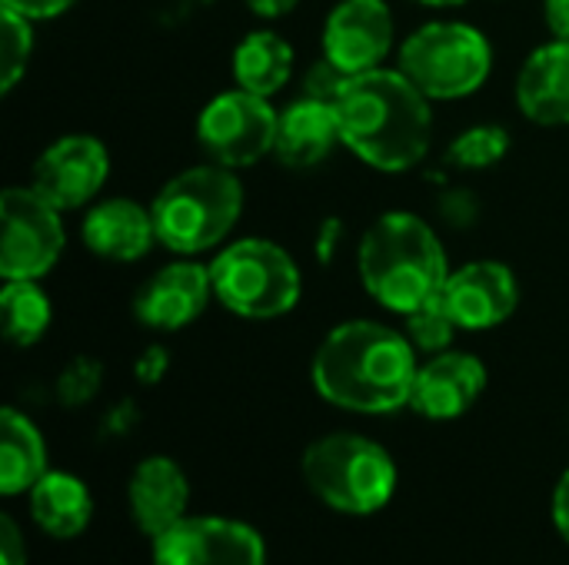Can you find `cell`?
Returning <instances> with one entry per match:
<instances>
[{"label":"cell","mask_w":569,"mask_h":565,"mask_svg":"<svg viewBox=\"0 0 569 565\" xmlns=\"http://www.w3.org/2000/svg\"><path fill=\"white\" fill-rule=\"evenodd\" d=\"M63 210L33 186H7L0 196V276L43 280L63 256Z\"/></svg>","instance_id":"obj_8"},{"label":"cell","mask_w":569,"mask_h":565,"mask_svg":"<svg viewBox=\"0 0 569 565\" xmlns=\"http://www.w3.org/2000/svg\"><path fill=\"white\" fill-rule=\"evenodd\" d=\"M30 553H27V536L20 529V523L13 516H0V565H27Z\"/></svg>","instance_id":"obj_30"},{"label":"cell","mask_w":569,"mask_h":565,"mask_svg":"<svg viewBox=\"0 0 569 565\" xmlns=\"http://www.w3.org/2000/svg\"><path fill=\"white\" fill-rule=\"evenodd\" d=\"M210 276L217 303L243 320H280L303 296L297 260L267 236L223 243L210 260Z\"/></svg>","instance_id":"obj_6"},{"label":"cell","mask_w":569,"mask_h":565,"mask_svg":"<svg viewBox=\"0 0 569 565\" xmlns=\"http://www.w3.org/2000/svg\"><path fill=\"white\" fill-rule=\"evenodd\" d=\"M293 63L297 53L290 47V40L277 30H250L237 47H233V83L260 93V97H273L280 93L290 77H293Z\"/></svg>","instance_id":"obj_22"},{"label":"cell","mask_w":569,"mask_h":565,"mask_svg":"<svg viewBox=\"0 0 569 565\" xmlns=\"http://www.w3.org/2000/svg\"><path fill=\"white\" fill-rule=\"evenodd\" d=\"M417 346L403 330L377 320H347L333 326L310 363L320 400L360 416H387L410 406L420 370Z\"/></svg>","instance_id":"obj_1"},{"label":"cell","mask_w":569,"mask_h":565,"mask_svg":"<svg viewBox=\"0 0 569 565\" xmlns=\"http://www.w3.org/2000/svg\"><path fill=\"white\" fill-rule=\"evenodd\" d=\"M247 7L263 20H280L287 13H293L300 7V0H247Z\"/></svg>","instance_id":"obj_36"},{"label":"cell","mask_w":569,"mask_h":565,"mask_svg":"<svg viewBox=\"0 0 569 565\" xmlns=\"http://www.w3.org/2000/svg\"><path fill=\"white\" fill-rule=\"evenodd\" d=\"M127 506L133 526L153 543L190 513V480L170 456H147L137 463L127 483Z\"/></svg>","instance_id":"obj_16"},{"label":"cell","mask_w":569,"mask_h":565,"mask_svg":"<svg viewBox=\"0 0 569 565\" xmlns=\"http://www.w3.org/2000/svg\"><path fill=\"white\" fill-rule=\"evenodd\" d=\"M170 373V353L163 346H147L137 360H133V376L143 386H157L163 376Z\"/></svg>","instance_id":"obj_31"},{"label":"cell","mask_w":569,"mask_h":565,"mask_svg":"<svg viewBox=\"0 0 569 565\" xmlns=\"http://www.w3.org/2000/svg\"><path fill=\"white\" fill-rule=\"evenodd\" d=\"M243 183L237 170L220 163H200L173 173L150 200L157 240L177 256L217 253L230 243L243 216Z\"/></svg>","instance_id":"obj_4"},{"label":"cell","mask_w":569,"mask_h":565,"mask_svg":"<svg viewBox=\"0 0 569 565\" xmlns=\"http://www.w3.org/2000/svg\"><path fill=\"white\" fill-rule=\"evenodd\" d=\"M0 313H3V336L10 346H33L47 336L53 323V306L40 280H3L0 290Z\"/></svg>","instance_id":"obj_23"},{"label":"cell","mask_w":569,"mask_h":565,"mask_svg":"<svg viewBox=\"0 0 569 565\" xmlns=\"http://www.w3.org/2000/svg\"><path fill=\"white\" fill-rule=\"evenodd\" d=\"M343 236H347V226L340 216H327L317 230V240H313V256L320 266H333L337 256H340V246H343Z\"/></svg>","instance_id":"obj_29"},{"label":"cell","mask_w":569,"mask_h":565,"mask_svg":"<svg viewBox=\"0 0 569 565\" xmlns=\"http://www.w3.org/2000/svg\"><path fill=\"white\" fill-rule=\"evenodd\" d=\"M210 300H217L210 263H200L197 256H180L140 283V290L133 293V316L147 330L177 333L197 323L207 313Z\"/></svg>","instance_id":"obj_13"},{"label":"cell","mask_w":569,"mask_h":565,"mask_svg":"<svg viewBox=\"0 0 569 565\" xmlns=\"http://www.w3.org/2000/svg\"><path fill=\"white\" fill-rule=\"evenodd\" d=\"M83 246L110 263H137L143 260L157 240V223L150 203H137L130 196H107L83 213L80 223Z\"/></svg>","instance_id":"obj_17"},{"label":"cell","mask_w":569,"mask_h":565,"mask_svg":"<svg viewBox=\"0 0 569 565\" xmlns=\"http://www.w3.org/2000/svg\"><path fill=\"white\" fill-rule=\"evenodd\" d=\"M133 423H137V410H133L130 403H117V406L107 413L103 430H107V433H127V430H133Z\"/></svg>","instance_id":"obj_37"},{"label":"cell","mask_w":569,"mask_h":565,"mask_svg":"<svg viewBox=\"0 0 569 565\" xmlns=\"http://www.w3.org/2000/svg\"><path fill=\"white\" fill-rule=\"evenodd\" d=\"M323 57L357 77L387 67L397 47V23L387 0H340L323 23Z\"/></svg>","instance_id":"obj_12"},{"label":"cell","mask_w":569,"mask_h":565,"mask_svg":"<svg viewBox=\"0 0 569 565\" xmlns=\"http://www.w3.org/2000/svg\"><path fill=\"white\" fill-rule=\"evenodd\" d=\"M517 107L537 127H569V40L550 37L523 60Z\"/></svg>","instance_id":"obj_19"},{"label":"cell","mask_w":569,"mask_h":565,"mask_svg":"<svg viewBox=\"0 0 569 565\" xmlns=\"http://www.w3.org/2000/svg\"><path fill=\"white\" fill-rule=\"evenodd\" d=\"M347 83H350V73H343L333 60L320 57L307 70V77H303V93L307 97H317V100H327V103H337L340 93L347 90Z\"/></svg>","instance_id":"obj_28"},{"label":"cell","mask_w":569,"mask_h":565,"mask_svg":"<svg viewBox=\"0 0 569 565\" xmlns=\"http://www.w3.org/2000/svg\"><path fill=\"white\" fill-rule=\"evenodd\" d=\"M417 3H423V7H437V10H447V7H463V3H470V0H417Z\"/></svg>","instance_id":"obj_38"},{"label":"cell","mask_w":569,"mask_h":565,"mask_svg":"<svg viewBox=\"0 0 569 565\" xmlns=\"http://www.w3.org/2000/svg\"><path fill=\"white\" fill-rule=\"evenodd\" d=\"M33 57V20L13 13L3 7V23H0V93H10Z\"/></svg>","instance_id":"obj_26"},{"label":"cell","mask_w":569,"mask_h":565,"mask_svg":"<svg viewBox=\"0 0 569 565\" xmlns=\"http://www.w3.org/2000/svg\"><path fill=\"white\" fill-rule=\"evenodd\" d=\"M550 519H553V529L560 533V539L569 546V470L560 476V483H557V490H553Z\"/></svg>","instance_id":"obj_33"},{"label":"cell","mask_w":569,"mask_h":565,"mask_svg":"<svg viewBox=\"0 0 569 565\" xmlns=\"http://www.w3.org/2000/svg\"><path fill=\"white\" fill-rule=\"evenodd\" d=\"M440 210H443V216H447L450 223L463 226V223H470V216L477 213V203H473V196H470V193H463V190H450V193L440 200Z\"/></svg>","instance_id":"obj_34"},{"label":"cell","mask_w":569,"mask_h":565,"mask_svg":"<svg viewBox=\"0 0 569 565\" xmlns=\"http://www.w3.org/2000/svg\"><path fill=\"white\" fill-rule=\"evenodd\" d=\"M150 565H267V543L243 519L187 516L153 539Z\"/></svg>","instance_id":"obj_10"},{"label":"cell","mask_w":569,"mask_h":565,"mask_svg":"<svg viewBox=\"0 0 569 565\" xmlns=\"http://www.w3.org/2000/svg\"><path fill=\"white\" fill-rule=\"evenodd\" d=\"M343 143L337 103L317 97H297L280 110L273 157L290 170H310L323 163Z\"/></svg>","instance_id":"obj_18"},{"label":"cell","mask_w":569,"mask_h":565,"mask_svg":"<svg viewBox=\"0 0 569 565\" xmlns=\"http://www.w3.org/2000/svg\"><path fill=\"white\" fill-rule=\"evenodd\" d=\"M543 20L550 37L569 40V0H543Z\"/></svg>","instance_id":"obj_35"},{"label":"cell","mask_w":569,"mask_h":565,"mask_svg":"<svg viewBox=\"0 0 569 565\" xmlns=\"http://www.w3.org/2000/svg\"><path fill=\"white\" fill-rule=\"evenodd\" d=\"M307 490L333 513L373 516L397 496L400 470L387 446L363 433H327L303 450Z\"/></svg>","instance_id":"obj_5"},{"label":"cell","mask_w":569,"mask_h":565,"mask_svg":"<svg viewBox=\"0 0 569 565\" xmlns=\"http://www.w3.org/2000/svg\"><path fill=\"white\" fill-rule=\"evenodd\" d=\"M430 100H463L493 73L487 33L463 20H430L400 43L397 63Z\"/></svg>","instance_id":"obj_7"},{"label":"cell","mask_w":569,"mask_h":565,"mask_svg":"<svg viewBox=\"0 0 569 565\" xmlns=\"http://www.w3.org/2000/svg\"><path fill=\"white\" fill-rule=\"evenodd\" d=\"M510 153V130L500 123H473L450 143V163L460 170H490Z\"/></svg>","instance_id":"obj_24"},{"label":"cell","mask_w":569,"mask_h":565,"mask_svg":"<svg viewBox=\"0 0 569 565\" xmlns=\"http://www.w3.org/2000/svg\"><path fill=\"white\" fill-rule=\"evenodd\" d=\"M403 333L410 336L417 353L433 356V353H443V350L453 346L460 326H457V320H453V313H450V306H447V300L440 293L430 303H423V306H417L413 313L403 316Z\"/></svg>","instance_id":"obj_25"},{"label":"cell","mask_w":569,"mask_h":565,"mask_svg":"<svg viewBox=\"0 0 569 565\" xmlns=\"http://www.w3.org/2000/svg\"><path fill=\"white\" fill-rule=\"evenodd\" d=\"M430 103L433 100L400 67L357 73L337 100L343 147L370 170L407 173L430 153Z\"/></svg>","instance_id":"obj_2"},{"label":"cell","mask_w":569,"mask_h":565,"mask_svg":"<svg viewBox=\"0 0 569 565\" xmlns=\"http://www.w3.org/2000/svg\"><path fill=\"white\" fill-rule=\"evenodd\" d=\"M7 10H13V13H20V17H27V20H53V17H60V13H67L77 0H0Z\"/></svg>","instance_id":"obj_32"},{"label":"cell","mask_w":569,"mask_h":565,"mask_svg":"<svg viewBox=\"0 0 569 565\" xmlns=\"http://www.w3.org/2000/svg\"><path fill=\"white\" fill-rule=\"evenodd\" d=\"M487 390V366L467 350H443L420 363L410 410L430 423H450L467 416Z\"/></svg>","instance_id":"obj_15"},{"label":"cell","mask_w":569,"mask_h":565,"mask_svg":"<svg viewBox=\"0 0 569 565\" xmlns=\"http://www.w3.org/2000/svg\"><path fill=\"white\" fill-rule=\"evenodd\" d=\"M110 176V150L103 140L90 133H67L43 147L33 163L30 186L50 200L57 210H83L90 206Z\"/></svg>","instance_id":"obj_11"},{"label":"cell","mask_w":569,"mask_h":565,"mask_svg":"<svg viewBox=\"0 0 569 565\" xmlns=\"http://www.w3.org/2000/svg\"><path fill=\"white\" fill-rule=\"evenodd\" d=\"M100 390H103V366L93 356H73L53 383V393H57L60 406H67V410H80V406L93 403L100 396Z\"/></svg>","instance_id":"obj_27"},{"label":"cell","mask_w":569,"mask_h":565,"mask_svg":"<svg viewBox=\"0 0 569 565\" xmlns=\"http://www.w3.org/2000/svg\"><path fill=\"white\" fill-rule=\"evenodd\" d=\"M277 123L280 110H273L270 97L250 93L243 87L217 93L197 117V140L207 160L247 170L260 163L277 147Z\"/></svg>","instance_id":"obj_9"},{"label":"cell","mask_w":569,"mask_h":565,"mask_svg":"<svg viewBox=\"0 0 569 565\" xmlns=\"http://www.w3.org/2000/svg\"><path fill=\"white\" fill-rule=\"evenodd\" d=\"M443 300L467 333H487L503 326L520 306V280L503 260H470L450 270Z\"/></svg>","instance_id":"obj_14"},{"label":"cell","mask_w":569,"mask_h":565,"mask_svg":"<svg viewBox=\"0 0 569 565\" xmlns=\"http://www.w3.org/2000/svg\"><path fill=\"white\" fill-rule=\"evenodd\" d=\"M30 519L33 526L50 539H77L87 533L93 519V496L90 486L67 473V470H47L37 486L27 493Z\"/></svg>","instance_id":"obj_20"},{"label":"cell","mask_w":569,"mask_h":565,"mask_svg":"<svg viewBox=\"0 0 569 565\" xmlns=\"http://www.w3.org/2000/svg\"><path fill=\"white\" fill-rule=\"evenodd\" d=\"M357 273L373 303L407 316L443 293L450 260L423 216L390 210L367 226L357 246Z\"/></svg>","instance_id":"obj_3"},{"label":"cell","mask_w":569,"mask_h":565,"mask_svg":"<svg viewBox=\"0 0 569 565\" xmlns=\"http://www.w3.org/2000/svg\"><path fill=\"white\" fill-rule=\"evenodd\" d=\"M47 443L37 423L17 406H3L0 413V493L20 496L37 486L47 473Z\"/></svg>","instance_id":"obj_21"}]
</instances>
